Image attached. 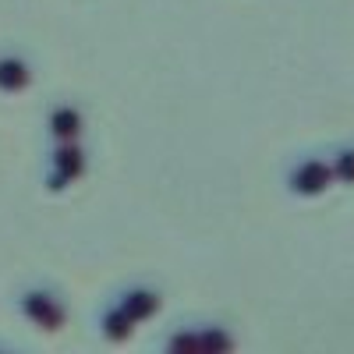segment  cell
Returning a JSON list of instances; mask_svg holds the SVG:
<instances>
[{
    "label": "cell",
    "mask_w": 354,
    "mask_h": 354,
    "mask_svg": "<svg viewBox=\"0 0 354 354\" xmlns=\"http://www.w3.org/2000/svg\"><path fill=\"white\" fill-rule=\"evenodd\" d=\"M330 185H333V170L322 160H301L290 170V192L298 195H322Z\"/></svg>",
    "instance_id": "obj_1"
},
{
    "label": "cell",
    "mask_w": 354,
    "mask_h": 354,
    "mask_svg": "<svg viewBox=\"0 0 354 354\" xmlns=\"http://www.w3.org/2000/svg\"><path fill=\"white\" fill-rule=\"evenodd\" d=\"M330 170H333V181H340V185H354V149H340V153L333 156Z\"/></svg>",
    "instance_id": "obj_2"
}]
</instances>
